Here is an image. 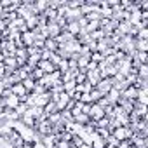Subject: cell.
<instances>
[{"label": "cell", "mask_w": 148, "mask_h": 148, "mask_svg": "<svg viewBox=\"0 0 148 148\" xmlns=\"http://www.w3.org/2000/svg\"><path fill=\"white\" fill-rule=\"evenodd\" d=\"M103 117H105V110H103L98 103H92V105H91V112H89L91 122H98V120L103 119Z\"/></svg>", "instance_id": "3957f363"}, {"label": "cell", "mask_w": 148, "mask_h": 148, "mask_svg": "<svg viewBox=\"0 0 148 148\" xmlns=\"http://www.w3.org/2000/svg\"><path fill=\"white\" fill-rule=\"evenodd\" d=\"M25 25H26V30L35 32L37 26H38V16H32V18H28V19L25 21Z\"/></svg>", "instance_id": "ac0fdd59"}, {"label": "cell", "mask_w": 148, "mask_h": 148, "mask_svg": "<svg viewBox=\"0 0 148 148\" xmlns=\"http://www.w3.org/2000/svg\"><path fill=\"white\" fill-rule=\"evenodd\" d=\"M70 96L66 94V92H61L59 96H58V99H56V110L58 112H64L66 110V106H68V103H70Z\"/></svg>", "instance_id": "8992f818"}, {"label": "cell", "mask_w": 148, "mask_h": 148, "mask_svg": "<svg viewBox=\"0 0 148 148\" xmlns=\"http://www.w3.org/2000/svg\"><path fill=\"white\" fill-rule=\"evenodd\" d=\"M4 112H5V108H4V105H2V103H0V115H2Z\"/></svg>", "instance_id": "4dcf8cb0"}, {"label": "cell", "mask_w": 148, "mask_h": 148, "mask_svg": "<svg viewBox=\"0 0 148 148\" xmlns=\"http://www.w3.org/2000/svg\"><path fill=\"white\" fill-rule=\"evenodd\" d=\"M44 49H47V51H51V52H56V51H58V44L54 42V38H45Z\"/></svg>", "instance_id": "603a6c76"}, {"label": "cell", "mask_w": 148, "mask_h": 148, "mask_svg": "<svg viewBox=\"0 0 148 148\" xmlns=\"http://www.w3.org/2000/svg\"><path fill=\"white\" fill-rule=\"evenodd\" d=\"M75 82H77V84H84V82H86V71H80V70H79V71L75 73Z\"/></svg>", "instance_id": "484cf974"}, {"label": "cell", "mask_w": 148, "mask_h": 148, "mask_svg": "<svg viewBox=\"0 0 148 148\" xmlns=\"http://www.w3.org/2000/svg\"><path fill=\"white\" fill-rule=\"evenodd\" d=\"M132 129L129 127V125H120V127H115L113 131H112V136L117 139V141H129L131 138H132Z\"/></svg>", "instance_id": "6da1fadb"}, {"label": "cell", "mask_w": 148, "mask_h": 148, "mask_svg": "<svg viewBox=\"0 0 148 148\" xmlns=\"http://www.w3.org/2000/svg\"><path fill=\"white\" fill-rule=\"evenodd\" d=\"M136 52H148V40H134Z\"/></svg>", "instance_id": "9a60e30c"}, {"label": "cell", "mask_w": 148, "mask_h": 148, "mask_svg": "<svg viewBox=\"0 0 148 148\" xmlns=\"http://www.w3.org/2000/svg\"><path fill=\"white\" fill-rule=\"evenodd\" d=\"M86 80L92 86V87H96V84L101 80V75H99V71L98 70H94V71H87L86 73Z\"/></svg>", "instance_id": "30bf717a"}, {"label": "cell", "mask_w": 148, "mask_h": 148, "mask_svg": "<svg viewBox=\"0 0 148 148\" xmlns=\"http://www.w3.org/2000/svg\"><path fill=\"white\" fill-rule=\"evenodd\" d=\"M4 59H5V56H4V52L0 51V63H4Z\"/></svg>", "instance_id": "f546056e"}, {"label": "cell", "mask_w": 148, "mask_h": 148, "mask_svg": "<svg viewBox=\"0 0 148 148\" xmlns=\"http://www.w3.org/2000/svg\"><path fill=\"white\" fill-rule=\"evenodd\" d=\"M21 44H23V47H32L35 44V32H32V30L23 32L21 33Z\"/></svg>", "instance_id": "5b68a950"}, {"label": "cell", "mask_w": 148, "mask_h": 148, "mask_svg": "<svg viewBox=\"0 0 148 148\" xmlns=\"http://www.w3.org/2000/svg\"><path fill=\"white\" fill-rule=\"evenodd\" d=\"M21 84H23V87L26 89V92L30 94V92L33 91V87H35V84H37V82H35V80H33L32 77H26L25 80H21Z\"/></svg>", "instance_id": "ffe728a7"}, {"label": "cell", "mask_w": 148, "mask_h": 148, "mask_svg": "<svg viewBox=\"0 0 148 148\" xmlns=\"http://www.w3.org/2000/svg\"><path fill=\"white\" fill-rule=\"evenodd\" d=\"M11 92L14 94V96H18L19 99L23 98V96H26L28 92H26V89L23 87V84L19 82V84H14V86H11Z\"/></svg>", "instance_id": "4fadbf2b"}, {"label": "cell", "mask_w": 148, "mask_h": 148, "mask_svg": "<svg viewBox=\"0 0 148 148\" xmlns=\"http://www.w3.org/2000/svg\"><path fill=\"white\" fill-rule=\"evenodd\" d=\"M75 91H77V82L75 80H70V82H64L63 84V92H66L70 98L75 94Z\"/></svg>", "instance_id": "7c38bea8"}, {"label": "cell", "mask_w": 148, "mask_h": 148, "mask_svg": "<svg viewBox=\"0 0 148 148\" xmlns=\"http://www.w3.org/2000/svg\"><path fill=\"white\" fill-rule=\"evenodd\" d=\"M136 103L139 105H148V87H143V89H138V94H136Z\"/></svg>", "instance_id": "8fae6325"}, {"label": "cell", "mask_w": 148, "mask_h": 148, "mask_svg": "<svg viewBox=\"0 0 148 148\" xmlns=\"http://www.w3.org/2000/svg\"><path fill=\"white\" fill-rule=\"evenodd\" d=\"M37 68H40L45 75H49V73H52L54 70H56V66L51 63V61H47V59H40L38 61V64H37Z\"/></svg>", "instance_id": "9c48e42d"}, {"label": "cell", "mask_w": 148, "mask_h": 148, "mask_svg": "<svg viewBox=\"0 0 148 148\" xmlns=\"http://www.w3.org/2000/svg\"><path fill=\"white\" fill-rule=\"evenodd\" d=\"M136 94H138V89L134 86H127L122 92H120V98L122 99H127V101H136Z\"/></svg>", "instance_id": "52a82bcc"}, {"label": "cell", "mask_w": 148, "mask_h": 148, "mask_svg": "<svg viewBox=\"0 0 148 148\" xmlns=\"http://www.w3.org/2000/svg\"><path fill=\"white\" fill-rule=\"evenodd\" d=\"M113 87V80L112 79H108V77H105V79H101L98 84H96V89L103 94V96H106L108 94V91Z\"/></svg>", "instance_id": "277c9868"}, {"label": "cell", "mask_w": 148, "mask_h": 148, "mask_svg": "<svg viewBox=\"0 0 148 148\" xmlns=\"http://www.w3.org/2000/svg\"><path fill=\"white\" fill-rule=\"evenodd\" d=\"M73 122H77V124H80V125H87V124L91 122V119H89V115H86V113H79L75 119H73Z\"/></svg>", "instance_id": "7402d4cb"}, {"label": "cell", "mask_w": 148, "mask_h": 148, "mask_svg": "<svg viewBox=\"0 0 148 148\" xmlns=\"http://www.w3.org/2000/svg\"><path fill=\"white\" fill-rule=\"evenodd\" d=\"M19 148H32V143H23Z\"/></svg>", "instance_id": "f1b7e54d"}, {"label": "cell", "mask_w": 148, "mask_h": 148, "mask_svg": "<svg viewBox=\"0 0 148 148\" xmlns=\"http://www.w3.org/2000/svg\"><path fill=\"white\" fill-rule=\"evenodd\" d=\"M4 66H5L7 75H9V73H12V71H16V70H18V61H16V58H14V56H7V58L4 59Z\"/></svg>", "instance_id": "ba28073f"}, {"label": "cell", "mask_w": 148, "mask_h": 148, "mask_svg": "<svg viewBox=\"0 0 148 148\" xmlns=\"http://www.w3.org/2000/svg\"><path fill=\"white\" fill-rule=\"evenodd\" d=\"M91 148H106V141L103 138H99L98 134H94L92 141H91Z\"/></svg>", "instance_id": "e0dca14e"}, {"label": "cell", "mask_w": 148, "mask_h": 148, "mask_svg": "<svg viewBox=\"0 0 148 148\" xmlns=\"http://www.w3.org/2000/svg\"><path fill=\"white\" fill-rule=\"evenodd\" d=\"M89 96H91V101H92V103H98V101H99V99L103 98V94H101V92H99V91H98L96 87H94V89H92V91L89 92Z\"/></svg>", "instance_id": "d4e9b609"}, {"label": "cell", "mask_w": 148, "mask_h": 148, "mask_svg": "<svg viewBox=\"0 0 148 148\" xmlns=\"http://www.w3.org/2000/svg\"><path fill=\"white\" fill-rule=\"evenodd\" d=\"M0 148H14V146H12V143H11L7 138H2V136H0Z\"/></svg>", "instance_id": "4316f807"}, {"label": "cell", "mask_w": 148, "mask_h": 148, "mask_svg": "<svg viewBox=\"0 0 148 148\" xmlns=\"http://www.w3.org/2000/svg\"><path fill=\"white\" fill-rule=\"evenodd\" d=\"M42 110H44V115H45V117H49V115H52V113H56V112H58V110H56V103H54V101H49Z\"/></svg>", "instance_id": "44dd1931"}, {"label": "cell", "mask_w": 148, "mask_h": 148, "mask_svg": "<svg viewBox=\"0 0 148 148\" xmlns=\"http://www.w3.org/2000/svg\"><path fill=\"white\" fill-rule=\"evenodd\" d=\"M89 61H91L89 56H80V54H79V58H77V66H79V70H80V71H86V66L89 64Z\"/></svg>", "instance_id": "d6986e66"}, {"label": "cell", "mask_w": 148, "mask_h": 148, "mask_svg": "<svg viewBox=\"0 0 148 148\" xmlns=\"http://www.w3.org/2000/svg\"><path fill=\"white\" fill-rule=\"evenodd\" d=\"M106 98H108V101H110L112 105H117V103H119V99H120V91H117L115 87H112V89L108 91Z\"/></svg>", "instance_id": "5bb4252c"}, {"label": "cell", "mask_w": 148, "mask_h": 148, "mask_svg": "<svg viewBox=\"0 0 148 148\" xmlns=\"http://www.w3.org/2000/svg\"><path fill=\"white\" fill-rule=\"evenodd\" d=\"M44 75H45V73H44V71H42L40 68H33V70H32V73H30V77H32V79H33L35 82H38V80H40V79H42Z\"/></svg>", "instance_id": "cb8c5ba5"}, {"label": "cell", "mask_w": 148, "mask_h": 148, "mask_svg": "<svg viewBox=\"0 0 148 148\" xmlns=\"http://www.w3.org/2000/svg\"><path fill=\"white\" fill-rule=\"evenodd\" d=\"M26 127H32V129H35V124H37V120L30 115V113H25V115H21V119H19Z\"/></svg>", "instance_id": "2e32d148"}, {"label": "cell", "mask_w": 148, "mask_h": 148, "mask_svg": "<svg viewBox=\"0 0 148 148\" xmlns=\"http://www.w3.org/2000/svg\"><path fill=\"white\" fill-rule=\"evenodd\" d=\"M2 105H4L5 110H16V108L21 105V99H19L18 96L11 94V96H7V98H2Z\"/></svg>", "instance_id": "7a4b0ae2"}, {"label": "cell", "mask_w": 148, "mask_h": 148, "mask_svg": "<svg viewBox=\"0 0 148 148\" xmlns=\"http://www.w3.org/2000/svg\"><path fill=\"white\" fill-rule=\"evenodd\" d=\"M94 70H98V64L92 63V61H89V64L86 66V73H87V71H94Z\"/></svg>", "instance_id": "83f0119b"}]
</instances>
